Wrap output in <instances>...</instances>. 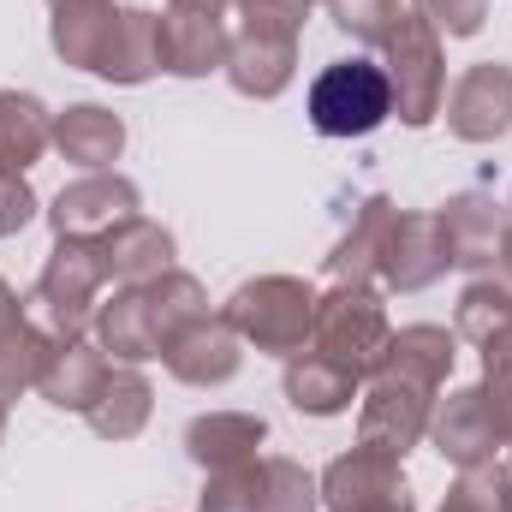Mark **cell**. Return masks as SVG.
Listing matches in <instances>:
<instances>
[{"instance_id":"1","label":"cell","mask_w":512,"mask_h":512,"mask_svg":"<svg viewBox=\"0 0 512 512\" xmlns=\"http://www.w3.org/2000/svg\"><path fill=\"white\" fill-rule=\"evenodd\" d=\"M102 286H108L102 245L54 239V251H48L42 274H36V286H30V298H24V316H30L48 340H84L90 322H96Z\"/></svg>"},{"instance_id":"2","label":"cell","mask_w":512,"mask_h":512,"mask_svg":"<svg viewBox=\"0 0 512 512\" xmlns=\"http://www.w3.org/2000/svg\"><path fill=\"white\" fill-rule=\"evenodd\" d=\"M221 316L239 328L245 346L268 358H298L316 328V286H304L298 274H256L227 298Z\"/></svg>"},{"instance_id":"3","label":"cell","mask_w":512,"mask_h":512,"mask_svg":"<svg viewBox=\"0 0 512 512\" xmlns=\"http://www.w3.org/2000/svg\"><path fill=\"white\" fill-rule=\"evenodd\" d=\"M387 340H393V322H387L376 286H328V292H316V328H310L316 358H328L334 370L370 382Z\"/></svg>"},{"instance_id":"4","label":"cell","mask_w":512,"mask_h":512,"mask_svg":"<svg viewBox=\"0 0 512 512\" xmlns=\"http://www.w3.org/2000/svg\"><path fill=\"white\" fill-rule=\"evenodd\" d=\"M382 48H387L382 72H387V90H393L399 126L423 131L429 120H441V102H447V42H441V30L411 6Z\"/></svg>"},{"instance_id":"5","label":"cell","mask_w":512,"mask_h":512,"mask_svg":"<svg viewBox=\"0 0 512 512\" xmlns=\"http://www.w3.org/2000/svg\"><path fill=\"white\" fill-rule=\"evenodd\" d=\"M310 126L322 137H370L393 120V90H387L382 60L370 54H352V60H334L310 78Z\"/></svg>"},{"instance_id":"6","label":"cell","mask_w":512,"mask_h":512,"mask_svg":"<svg viewBox=\"0 0 512 512\" xmlns=\"http://www.w3.org/2000/svg\"><path fill=\"white\" fill-rule=\"evenodd\" d=\"M435 399H441V393H429L423 382H405V376L376 370L370 387L358 393V447H376L387 459H405V453L429 435Z\"/></svg>"},{"instance_id":"7","label":"cell","mask_w":512,"mask_h":512,"mask_svg":"<svg viewBox=\"0 0 512 512\" xmlns=\"http://www.w3.org/2000/svg\"><path fill=\"white\" fill-rule=\"evenodd\" d=\"M143 215V191L131 185L126 173H78L72 185H60L48 221H54V239H84V245H102L114 227H126Z\"/></svg>"},{"instance_id":"8","label":"cell","mask_w":512,"mask_h":512,"mask_svg":"<svg viewBox=\"0 0 512 512\" xmlns=\"http://www.w3.org/2000/svg\"><path fill=\"white\" fill-rule=\"evenodd\" d=\"M316 489H322V507L328 512H417L399 459H387L376 447L340 453V459L316 477Z\"/></svg>"},{"instance_id":"9","label":"cell","mask_w":512,"mask_h":512,"mask_svg":"<svg viewBox=\"0 0 512 512\" xmlns=\"http://www.w3.org/2000/svg\"><path fill=\"white\" fill-rule=\"evenodd\" d=\"M441 114H447V131L459 143H495V137H507L512 131V66H501V60L465 66L447 84Z\"/></svg>"},{"instance_id":"10","label":"cell","mask_w":512,"mask_h":512,"mask_svg":"<svg viewBox=\"0 0 512 512\" xmlns=\"http://www.w3.org/2000/svg\"><path fill=\"white\" fill-rule=\"evenodd\" d=\"M423 441H435V453L453 459L459 471H465V465H489V459L507 447V435H501V423H495V405H489L483 382L459 387V393H447V399H435L429 435H423Z\"/></svg>"},{"instance_id":"11","label":"cell","mask_w":512,"mask_h":512,"mask_svg":"<svg viewBox=\"0 0 512 512\" xmlns=\"http://www.w3.org/2000/svg\"><path fill=\"white\" fill-rule=\"evenodd\" d=\"M161 364H167L173 382H185V387H227L245 370V340H239V328H233L227 316L209 310V316H197L185 334L167 340Z\"/></svg>"},{"instance_id":"12","label":"cell","mask_w":512,"mask_h":512,"mask_svg":"<svg viewBox=\"0 0 512 512\" xmlns=\"http://www.w3.org/2000/svg\"><path fill=\"white\" fill-rule=\"evenodd\" d=\"M447 268H453V256H447V239H441L435 209L393 215V233H387V251H382V286L387 292H429Z\"/></svg>"},{"instance_id":"13","label":"cell","mask_w":512,"mask_h":512,"mask_svg":"<svg viewBox=\"0 0 512 512\" xmlns=\"http://www.w3.org/2000/svg\"><path fill=\"white\" fill-rule=\"evenodd\" d=\"M435 221H441V239H447L453 268L483 274V268H495V262H501L507 203H495L489 191H459V197H447V203L435 209Z\"/></svg>"},{"instance_id":"14","label":"cell","mask_w":512,"mask_h":512,"mask_svg":"<svg viewBox=\"0 0 512 512\" xmlns=\"http://www.w3.org/2000/svg\"><path fill=\"white\" fill-rule=\"evenodd\" d=\"M227 54H233L227 18L185 12V6L161 12V72H173V78H209V72H227Z\"/></svg>"},{"instance_id":"15","label":"cell","mask_w":512,"mask_h":512,"mask_svg":"<svg viewBox=\"0 0 512 512\" xmlns=\"http://www.w3.org/2000/svg\"><path fill=\"white\" fill-rule=\"evenodd\" d=\"M108 376H114V358H108L96 340H54L36 393H42L48 405H60V411H78V417H84V411L102 399Z\"/></svg>"},{"instance_id":"16","label":"cell","mask_w":512,"mask_h":512,"mask_svg":"<svg viewBox=\"0 0 512 512\" xmlns=\"http://www.w3.org/2000/svg\"><path fill=\"white\" fill-rule=\"evenodd\" d=\"M54 149L60 161H72L78 173H108L126 149V120L114 108L96 102H72L66 114H54Z\"/></svg>"},{"instance_id":"17","label":"cell","mask_w":512,"mask_h":512,"mask_svg":"<svg viewBox=\"0 0 512 512\" xmlns=\"http://www.w3.org/2000/svg\"><path fill=\"white\" fill-rule=\"evenodd\" d=\"M262 441H268V423L256 411H203V417L185 423V453L203 471H227V465L262 459L256 453Z\"/></svg>"},{"instance_id":"18","label":"cell","mask_w":512,"mask_h":512,"mask_svg":"<svg viewBox=\"0 0 512 512\" xmlns=\"http://www.w3.org/2000/svg\"><path fill=\"white\" fill-rule=\"evenodd\" d=\"M155 72H161V12L120 6V24H114L108 48H102V60H96V78L137 90V84H149Z\"/></svg>"},{"instance_id":"19","label":"cell","mask_w":512,"mask_h":512,"mask_svg":"<svg viewBox=\"0 0 512 512\" xmlns=\"http://www.w3.org/2000/svg\"><path fill=\"white\" fill-rule=\"evenodd\" d=\"M453 358H459V334L453 328H441V322H411V328H399L393 340H387L382 364L387 376H405V382H423L429 393H441L447 376H453Z\"/></svg>"},{"instance_id":"20","label":"cell","mask_w":512,"mask_h":512,"mask_svg":"<svg viewBox=\"0 0 512 512\" xmlns=\"http://www.w3.org/2000/svg\"><path fill=\"white\" fill-rule=\"evenodd\" d=\"M393 215H399L393 197H370L358 209L352 233L328 251V280L334 286H370V280H382V251H387V233H393Z\"/></svg>"},{"instance_id":"21","label":"cell","mask_w":512,"mask_h":512,"mask_svg":"<svg viewBox=\"0 0 512 512\" xmlns=\"http://www.w3.org/2000/svg\"><path fill=\"white\" fill-rule=\"evenodd\" d=\"M90 334H96V346H102L114 364H149V358H161V334H155V322H149L143 286H120L108 304H96Z\"/></svg>"},{"instance_id":"22","label":"cell","mask_w":512,"mask_h":512,"mask_svg":"<svg viewBox=\"0 0 512 512\" xmlns=\"http://www.w3.org/2000/svg\"><path fill=\"white\" fill-rule=\"evenodd\" d=\"M114 24H120V6H114V0H60L54 18H48V42H54V54H60L66 66L96 72V60H102Z\"/></svg>"},{"instance_id":"23","label":"cell","mask_w":512,"mask_h":512,"mask_svg":"<svg viewBox=\"0 0 512 512\" xmlns=\"http://www.w3.org/2000/svg\"><path fill=\"white\" fill-rule=\"evenodd\" d=\"M173 233L161 227V221H149V215H137L126 227H114L108 239H102V262H108V280H120V286H143V280H155V274H167L173 268Z\"/></svg>"},{"instance_id":"24","label":"cell","mask_w":512,"mask_h":512,"mask_svg":"<svg viewBox=\"0 0 512 512\" xmlns=\"http://www.w3.org/2000/svg\"><path fill=\"white\" fill-rule=\"evenodd\" d=\"M54 149V114L30 90H0V173H30Z\"/></svg>"},{"instance_id":"25","label":"cell","mask_w":512,"mask_h":512,"mask_svg":"<svg viewBox=\"0 0 512 512\" xmlns=\"http://www.w3.org/2000/svg\"><path fill=\"white\" fill-rule=\"evenodd\" d=\"M298 72V42H268V36H233L227 54V84L245 102H274Z\"/></svg>"},{"instance_id":"26","label":"cell","mask_w":512,"mask_h":512,"mask_svg":"<svg viewBox=\"0 0 512 512\" xmlns=\"http://www.w3.org/2000/svg\"><path fill=\"white\" fill-rule=\"evenodd\" d=\"M149 411H155V387H149V376H143L137 364H114L102 399H96L84 417H90V429H96L102 441H137V435L149 429Z\"/></svg>"},{"instance_id":"27","label":"cell","mask_w":512,"mask_h":512,"mask_svg":"<svg viewBox=\"0 0 512 512\" xmlns=\"http://www.w3.org/2000/svg\"><path fill=\"white\" fill-rule=\"evenodd\" d=\"M286 399H292V411H304V417H340V411H352V399H358V376H346V370H334L328 358H316L310 346L298 352V358H286Z\"/></svg>"},{"instance_id":"28","label":"cell","mask_w":512,"mask_h":512,"mask_svg":"<svg viewBox=\"0 0 512 512\" xmlns=\"http://www.w3.org/2000/svg\"><path fill=\"white\" fill-rule=\"evenodd\" d=\"M453 334L471 340L477 352L507 340L512 334V280H495V274H477L465 292H459V316H453Z\"/></svg>"},{"instance_id":"29","label":"cell","mask_w":512,"mask_h":512,"mask_svg":"<svg viewBox=\"0 0 512 512\" xmlns=\"http://www.w3.org/2000/svg\"><path fill=\"white\" fill-rule=\"evenodd\" d=\"M143 304H149V322H155V334H161V352H167L173 334H185L197 316H209V292H203V280L185 274V268H167V274L143 280Z\"/></svg>"},{"instance_id":"30","label":"cell","mask_w":512,"mask_h":512,"mask_svg":"<svg viewBox=\"0 0 512 512\" xmlns=\"http://www.w3.org/2000/svg\"><path fill=\"white\" fill-rule=\"evenodd\" d=\"M316 507H322L316 477H310L298 459L268 453V459H262V507L256 512H316Z\"/></svg>"},{"instance_id":"31","label":"cell","mask_w":512,"mask_h":512,"mask_svg":"<svg viewBox=\"0 0 512 512\" xmlns=\"http://www.w3.org/2000/svg\"><path fill=\"white\" fill-rule=\"evenodd\" d=\"M441 512H512V471L501 459L489 465H465L459 483L447 489Z\"/></svg>"},{"instance_id":"32","label":"cell","mask_w":512,"mask_h":512,"mask_svg":"<svg viewBox=\"0 0 512 512\" xmlns=\"http://www.w3.org/2000/svg\"><path fill=\"white\" fill-rule=\"evenodd\" d=\"M256 507H262V459L209 471V483L197 495V512H256Z\"/></svg>"},{"instance_id":"33","label":"cell","mask_w":512,"mask_h":512,"mask_svg":"<svg viewBox=\"0 0 512 512\" xmlns=\"http://www.w3.org/2000/svg\"><path fill=\"white\" fill-rule=\"evenodd\" d=\"M304 18H310V0H239V36L298 42Z\"/></svg>"},{"instance_id":"34","label":"cell","mask_w":512,"mask_h":512,"mask_svg":"<svg viewBox=\"0 0 512 512\" xmlns=\"http://www.w3.org/2000/svg\"><path fill=\"white\" fill-rule=\"evenodd\" d=\"M328 12H334V24H340L352 42H364V48H382L387 36H393V24L405 18L399 0H328Z\"/></svg>"},{"instance_id":"35","label":"cell","mask_w":512,"mask_h":512,"mask_svg":"<svg viewBox=\"0 0 512 512\" xmlns=\"http://www.w3.org/2000/svg\"><path fill=\"white\" fill-rule=\"evenodd\" d=\"M483 393H489V405H495L501 435L512 441V334L495 340V346H483Z\"/></svg>"},{"instance_id":"36","label":"cell","mask_w":512,"mask_h":512,"mask_svg":"<svg viewBox=\"0 0 512 512\" xmlns=\"http://www.w3.org/2000/svg\"><path fill=\"white\" fill-rule=\"evenodd\" d=\"M417 12L441 30V36H477L489 18V0H417Z\"/></svg>"},{"instance_id":"37","label":"cell","mask_w":512,"mask_h":512,"mask_svg":"<svg viewBox=\"0 0 512 512\" xmlns=\"http://www.w3.org/2000/svg\"><path fill=\"white\" fill-rule=\"evenodd\" d=\"M36 215H42V203H36L30 179H24V173H0V239L24 233Z\"/></svg>"},{"instance_id":"38","label":"cell","mask_w":512,"mask_h":512,"mask_svg":"<svg viewBox=\"0 0 512 512\" xmlns=\"http://www.w3.org/2000/svg\"><path fill=\"white\" fill-rule=\"evenodd\" d=\"M18 322H24V304H18V292L0 280V334H6V328H18Z\"/></svg>"},{"instance_id":"39","label":"cell","mask_w":512,"mask_h":512,"mask_svg":"<svg viewBox=\"0 0 512 512\" xmlns=\"http://www.w3.org/2000/svg\"><path fill=\"white\" fill-rule=\"evenodd\" d=\"M167 6H185V12H227V6H239V0H167Z\"/></svg>"},{"instance_id":"40","label":"cell","mask_w":512,"mask_h":512,"mask_svg":"<svg viewBox=\"0 0 512 512\" xmlns=\"http://www.w3.org/2000/svg\"><path fill=\"white\" fill-rule=\"evenodd\" d=\"M501 268H507L501 280H512V221H507V233H501Z\"/></svg>"},{"instance_id":"41","label":"cell","mask_w":512,"mask_h":512,"mask_svg":"<svg viewBox=\"0 0 512 512\" xmlns=\"http://www.w3.org/2000/svg\"><path fill=\"white\" fill-rule=\"evenodd\" d=\"M6 411H12V399L0 393V447H6Z\"/></svg>"},{"instance_id":"42","label":"cell","mask_w":512,"mask_h":512,"mask_svg":"<svg viewBox=\"0 0 512 512\" xmlns=\"http://www.w3.org/2000/svg\"><path fill=\"white\" fill-rule=\"evenodd\" d=\"M507 221H512V197H507Z\"/></svg>"},{"instance_id":"43","label":"cell","mask_w":512,"mask_h":512,"mask_svg":"<svg viewBox=\"0 0 512 512\" xmlns=\"http://www.w3.org/2000/svg\"><path fill=\"white\" fill-rule=\"evenodd\" d=\"M507 453H512V441H507ZM507 471H512V459H507Z\"/></svg>"},{"instance_id":"44","label":"cell","mask_w":512,"mask_h":512,"mask_svg":"<svg viewBox=\"0 0 512 512\" xmlns=\"http://www.w3.org/2000/svg\"><path fill=\"white\" fill-rule=\"evenodd\" d=\"M48 6H60V0H48Z\"/></svg>"},{"instance_id":"45","label":"cell","mask_w":512,"mask_h":512,"mask_svg":"<svg viewBox=\"0 0 512 512\" xmlns=\"http://www.w3.org/2000/svg\"><path fill=\"white\" fill-rule=\"evenodd\" d=\"M310 6H316V0H310Z\"/></svg>"}]
</instances>
